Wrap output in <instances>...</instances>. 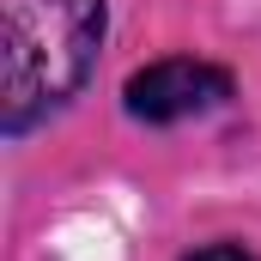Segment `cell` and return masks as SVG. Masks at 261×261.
Listing matches in <instances>:
<instances>
[{"mask_svg": "<svg viewBox=\"0 0 261 261\" xmlns=\"http://www.w3.org/2000/svg\"><path fill=\"white\" fill-rule=\"evenodd\" d=\"M231 97H237L231 67L200 61V55H164V61H146L128 73L122 116L140 122V128H182V122H200V116H219Z\"/></svg>", "mask_w": 261, "mask_h": 261, "instance_id": "2", "label": "cell"}, {"mask_svg": "<svg viewBox=\"0 0 261 261\" xmlns=\"http://www.w3.org/2000/svg\"><path fill=\"white\" fill-rule=\"evenodd\" d=\"M182 261H261V255L243 249V243H200V249H189Z\"/></svg>", "mask_w": 261, "mask_h": 261, "instance_id": "3", "label": "cell"}, {"mask_svg": "<svg viewBox=\"0 0 261 261\" xmlns=\"http://www.w3.org/2000/svg\"><path fill=\"white\" fill-rule=\"evenodd\" d=\"M110 0H0V134L24 140L91 85Z\"/></svg>", "mask_w": 261, "mask_h": 261, "instance_id": "1", "label": "cell"}]
</instances>
